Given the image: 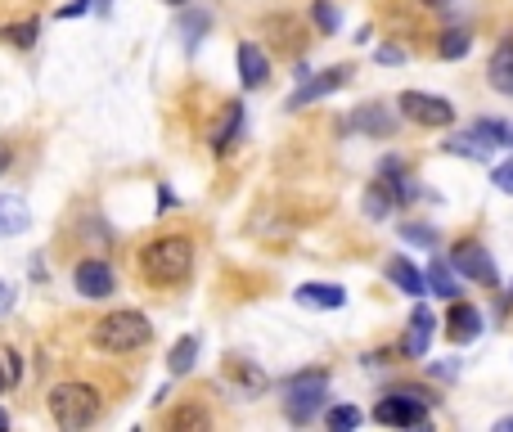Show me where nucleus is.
I'll return each mask as SVG.
<instances>
[{
	"mask_svg": "<svg viewBox=\"0 0 513 432\" xmlns=\"http://www.w3.org/2000/svg\"><path fill=\"white\" fill-rule=\"evenodd\" d=\"M401 113L410 117L414 126H432V131H441V126L455 122V104L441 95H428V90H401Z\"/></svg>",
	"mask_w": 513,
	"mask_h": 432,
	"instance_id": "nucleus-6",
	"label": "nucleus"
},
{
	"mask_svg": "<svg viewBox=\"0 0 513 432\" xmlns=\"http://www.w3.org/2000/svg\"><path fill=\"white\" fill-rule=\"evenodd\" d=\"M5 383H9V374H5V369H0V392H5Z\"/></svg>",
	"mask_w": 513,
	"mask_h": 432,
	"instance_id": "nucleus-38",
	"label": "nucleus"
},
{
	"mask_svg": "<svg viewBox=\"0 0 513 432\" xmlns=\"http://www.w3.org/2000/svg\"><path fill=\"white\" fill-rule=\"evenodd\" d=\"M239 126H243V104H230V113H225V126L212 135V149L216 153H230V144L239 140Z\"/></svg>",
	"mask_w": 513,
	"mask_h": 432,
	"instance_id": "nucleus-22",
	"label": "nucleus"
},
{
	"mask_svg": "<svg viewBox=\"0 0 513 432\" xmlns=\"http://www.w3.org/2000/svg\"><path fill=\"white\" fill-rule=\"evenodd\" d=\"M329 396V374L324 369H302L284 383V414L288 423H311Z\"/></svg>",
	"mask_w": 513,
	"mask_h": 432,
	"instance_id": "nucleus-4",
	"label": "nucleus"
},
{
	"mask_svg": "<svg viewBox=\"0 0 513 432\" xmlns=\"http://www.w3.org/2000/svg\"><path fill=\"white\" fill-rule=\"evenodd\" d=\"M450 266H455L464 279H473V284H486V288L500 284L491 252H486L482 243H473V239H464V243H455V248H450Z\"/></svg>",
	"mask_w": 513,
	"mask_h": 432,
	"instance_id": "nucleus-7",
	"label": "nucleus"
},
{
	"mask_svg": "<svg viewBox=\"0 0 513 432\" xmlns=\"http://www.w3.org/2000/svg\"><path fill=\"white\" fill-rule=\"evenodd\" d=\"M194 360H198V338H194V333H185V338H180L176 347H171L167 369L180 378V374H189V369H194Z\"/></svg>",
	"mask_w": 513,
	"mask_h": 432,
	"instance_id": "nucleus-20",
	"label": "nucleus"
},
{
	"mask_svg": "<svg viewBox=\"0 0 513 432\" xmlns=\"http://www.w3.org/2000/svg\"><path fill=\"white\" fill-rule=\"evenodd\" d=\"M446 324H450V338H455V342H473L477 333H482V311L455 297V306L446 311Z\"/></svg>",
	"mask_w": 513,
	"mask_h": 432,
	"instance_id": "nucleus-14",
	"label": "nucleus"
},
{
	"mask_svg": "<svg viewBox=\"0 0 513 432\" xmlns=\"http://www.w3.org/2000/svg\"><path fill=\"white\" fill-rule=\"evenodd\" d=\"M495 432H513V414H504V419L495 423Z\"/></svg>",
	"mask_w": 513,
	"mask_h": 432,
	"instance_id": "nucleus-35",
	"label": "nucleus"
},
{
	"mask_svg": "<svg viewBox=\"0 0 513 432\" xmlns=\"http://www.w3.org/2000/svg\"><path fill=\"white\" fill-rule=\"evenodd\" d=\"M347 131H360V135H378V140H392V135H396V117L387 113L383 104H360L356 113H351Z\"/></svg>",
	"mask_w": 513,
	"mask_h": 432,
	"instance_id": "nucleus-10",
	"label": "nucleus"
},
{
	"mask_svg": "<svg viewBox=\"0 0 513 432\" xmlns=\"http://www.w3.org/2000/svg\"><path fill=\"white\" fill-rule=\"evenodd\" d=\"M441 149H446V153H455V158H468V162H486V158H491V153H495L491 144H486L482 135L473 131V126H468L464 135H450V140L441 144Z\"/></svg>",
	"mask_w": 513,
	"mask_h": 432,
	"instance_id": "nucleus-18",
	"label": "nucleus"
},
{
	"mask_svg": "<svg viewBox=\"0 0 513 432\" xmlns=\"http://www.w3.org/2000/svg\"><path fill=\"white\" fill-rule=\"evenodd\" d=\"M9 306H14V284H5V279H0V315H5Z\"/></svg>",
	"mask_w": 513,
	"mask_h": 432,
	"instance_id": "nucleus-32",
	"label": "nucleus"
},
{
	"mask_svg": "<svg viewBox=\"0 0 513 432\" xmlns=\"http://www.w3.org/2000/svg\"><path fill=\"white\" fill-rule=\"evenodd\" d=\"M486 81H491V90H500V95H513V36H504V41L491 50V59H486Z\"/></svg>",
	"mask_w": 513,
	"mask_h": 432,
	"instance_id": "nucleus-12",
	"label": "nucleus"
},
{
	"mask_svg": "<svg viewBox=\"0 0 513 432\" xmlns=\"http://www.w3.org/2000/svg\"><path fill=\"white\" fill-rule=\"evenodd\" d=\"M140 275L153 288H176L194 275V243L185 234H162L140 248Z\"/></svg>",
	"mask_w": 513,
	"mask_h": 432,
	"instance_id": "nucleus-1",
	"label": "nucleus"
},
{
	"mask_svg": "<svg viewBox=\"0 0 513 432\" xmlns=\"http://www.w3.org/2000/svg\"><path fill=\"white\" fill-rule=\"evenodd\" d=\"M432 329H437V315L428 306H414V320H410V333H405V356L419 360L432 342Z\"/></svg>",
	"mask_w": 513,
	"mask_h": 432,
	"instance_id": "nucleus-15",
	"label": "nucleus"
},
{
	"mask_svg": "<svg viewBox=\"0 0 513 432\" xmlns=\"http://www.w3.org/2000/svg\"><path fill=\"white\" fill-rule=\"evenodd\" d=\"M27 225H32V212H27L23 198L0 194V239H14V234H23Z\"/></svg>",
	"mask_w": 513,
	"mask_h": 432,
	"instance_id": "nucleus-16",
	"label": "nucleus"
},
{
	"mask_svg": "<svg viewBox=\"0 0 513 432\" xmlns=\"http://www.w3.org/2000/svg\"><path fill=\"white\" fill-rule=\"evenodd\" d=\"M86 9H90V0H77V5H63L59 18H77V14H86Z\"/></svg>",
	"mask_w": 513,
	"mask_h": 432,
	"instance_id": "nucleus-34",
	"label": "nucleus"
},
{
	"mask_svg": "<svg viewBox=\"0 0 513 432\" xmlns=\"http://www.w3.org/2000/svg\"><path fill=\"white\" fill-rule=\"evenodd\" d=\"M0 167H9V149H0Z\"/></svg>",
	"mask_w": 513,
	"mask_h": 432,
	"instance_id": "nucleus-37",
	"label": "nucleus"
},
{
	"mask_svg": "<svg viewBox=\"0 0 513 432\" xmlns=\"http://www.w3.org/2000/svg\"><path fill=\"white\" fill-rule=\"evenodd\" d=\"M473 131L482 135L491 149H500V144H509V126L504 122H495V117H482V122H473Z\"/></svg>",
	"mask_w": 513,
	"mask_h": 432,
	"instance_id": "nucleus-26",
	"label": "nucleus"
},
{
	"mask_svg": "<svg viewBox=\"0 0 513 432\" xmlns=\"http://www.w3.org/2000/svg\"><path fill=\"white\" fill-rule=\"evenodd\" d=\"M374 59H378V63H401V59H405V54H401V50H392V45H383V50H378V54H374Z\"/></svg>",
	"mask_w": 513,
	"mask_h": 432,
	"instance_id": "nucleus-33",
	"label": "nucleus"
},
{
	"mask_svg": "<svg viewBox=\"0 0 513 432\" xmlns=\"http://www.w3.org/2000/svg\"><path fill=\"white\" fill-rule=\"evenodd\" d=\"M396 207V198H392V189H387V180H374V185L365 189V216H374V221H383L387 212Z\"/></svg>",
	"mask_w": 513,
	"mask_h": 432,
	"instance_id": "nucleus-21",
	"label": "nucleus"
},
{
	"mask_svg": "<svg viewBox=\"0 0 513 432\" xmlns=\"http://www.w3.org/2000/svg\"><path fill=\"white\" fill-rule=\"evenodd\" d=\"M401 239L405 243H419V248H437V230H432V225H419V221H405L401 225Z\"/></svg>",
	"mask_w": 513,
	"mask_h": 432,
	"instance_id": "nucleus-27",
	"label": "nucleus"
},
{
	"mask_svg": "<svg viewBox=\"0 0 513 432\" xmlns=\"http://www.w3.org/2000/svg\"><path fill=\"white\" fill-rule=\"evenodd\" d=\"M36 32H41V27H36V18H32V23H9V27H0V36H5L9 45H18V50H32V45H36Z\"/></svg>",
	"mask_w": 513,
	"mask_h": 432,
	"instance_id": "nucleus-24",
	"label": "nucleus"
},
{
	"mask_svg": "<svg viewBox=\"0 0 513 432\" xmlns=\"http://www.w3.org/2000/svg\"><path fill=\"white\" fill-rule=\"evenodd\" d=\"M189 423H194V428H207V414H203V410H194V405H189V410H180L176 419H171V428H189Z\"/></svg>",
	"mask_w": 513,
	"mask_h": 432,
	"instance_id": "nucleus-30",
	"label": "nucleus"
},
{
	"mask_svg": "<svg viewBox=\"0 0 513 432\" xmlns=\"http://www.w3.org/2000/svg\"><path fill=\"white\" fill-rule=\"evenodd\" d=\"M360 419H365V414H360L356 405H333V410H329V428H333V432H351V428H360Z\"/></svg>",
	"mask_w": 513,
	"mask_h": 432,
	"instance_id": "nucleus-25",
	"label": "nucleus"
},
{
	"mask_svg": "<svg viewBox=\"0 0 513 432\" xmlns=\"http://www.w3.org/2000/svg\"><path fill=\"white\" fill-rule=\"evenodd\" d=\"M9 428V410H0V432H5Z\"/></svg>",
	"mask_w": 513,
	"mask_h": 432,
	"instance_id": "nucleus-36",
	"label": "nucleus"
},
{
	"mask_svg": "<svg viewBox=\"0 0 513 432\" xmlns=\"http://www.w3.org/2000/svg\"><path fill=\"white\" fill-rule=\"evenodd\" d=\"M266 77H270L266 50H261V45H252V41H243L239 45V81H243V90H261V86H266Z\"/></svg>",
	"mask_w": 513,
	"mask_h": 432,
	"instance_id": "nucleus-11",
	"label": "nucleus"
},
{
	"mask_svg": "<svg viewBox=\"0 0 513 432\" xmlns=\"http://www.w3.org/2000/svg\"><path fill=\"white\" fill-rule=\"evenodd\" d=\"M423 279H428V293H437V297H450L455 302L459 297V270L455 266H446V261H432L428 270H423Z\"/></svg>",
	"mask_w": 513,
	"mask_h": 432,
	"instance_id": "nucleus-19",
	"label": "nucleus"
},
{
	"mask_svg": "<svg viewBox=\"0 0 513 432\" xmlns=\"http://www.w3.org/2000/svg\"><path fill=\"white\" fill-rule=\"evenodd\" d=\"M419 5H428V9H432V5H441V0H419Z\"/></svg>",
	"mask_w": 513,
	"mask_h": 432,
	"instance_id": "nucleus-39",
	"label": "nucleus"
},
{
	"mask_svg": "<svg viewBox=\"0 0 513 432\" xmlns=\"http://www.w3.org/2000/svg\"><path fill=\"white\" fill-rule=\"evenodd\" d=\"M347 77H351V68H324V72H306V77H297V90L288 95V104L284 108H306V104H315V99H324V95H333L338 86H347Z\"/></svg>",
	"mask_w": 513,
	"mask_h": 432,
	"instance_id": "nucleus-8",
	"label": "nucleus"
},
{
	"mask_svg": "<svg viewBox=\"0 0 513 432\" xmlns=\"http://www.w3.org/2000/svg\"><path fill=\"white\" fill-rule=\"evenodd\" d=\"M90 338H95V347L108 351V356H131V351L149 347L153 324H149V315L144 311H113V315H104V320L95 324Z\"/></svg>",
	"mask_w": 513,
	"mask_h": 432,
	"instance_id": "nucleus-2",
	"label": "nucleus"
},
{
	"mask_svg": "<svg viewBox=\"0 0 513 432\" xmlns=\"http://www.w3.org/2000/svg\"><path fill=\"white\" fill-rule=\"evenodd\" d=\"M171 5H180V0H171Z\"/></svg>",
	"mask_w": 513,
	"mask_h": 432,
	"instance_id": "nucleus-41",
	"label": "nucleus"
},
{
	"mask_svg": "<svg viewBox=\"0 0 513 432\" xmlns=\"http://www.w3.org/2000/svg\"><path fill=\"white\" fill-rule=\"evenodd\" d=\"M72 284H77L81 297H108L117 288V279H113V266H108V261L86 257V261H77V270H72Z\"/></svg>",
	"mask_w": 513,
	"mask_h": 432,
	"instance_id": "nucleus-9",
	"label": "nucleus"
},
{
	"mask_svg": "<svg viewBox=\"0 0 513 432\" xmlns=\"http://www.w3.org/2000/svg\"><path fill=\"white\" fill-rule=\"evenodd\" d=\"M293 297L302 306H315V311H338V306L347 302V293H342L338 284H302Z\"/></svg>",
	"mask_w": 513,
	"mask_h": 432,
	"instance_id": "nucleus-17",
	"label": "nucleus"
},
{
	"mask_svg": "<svg viewBox=\"0 0 513 432\" xmlns=\"http://www.w3.org/2000/svg\"><path fill=\"white\" fill-rule=\"evenodd\" d=\"M311 14H315V27H320V32H338V14H333L329 0H315Z\"/></svg>",
	"mask_w": 513,
	"mask_h": 432,
	"instance_id": "nucleus-28",
	"label": "nucleus"
},
{
	"mask_svg": "<svg viewBox=\"0 0 513 432\" xmlns=\"http://www.w3.org/2000/svg\"><path fill=\"white\" fill-rule=\"evenodd\" d=\"M387 279H392L396 293H405V297H423V293H428V279H423V270L414 266L410 257H392V261H387Z\"/></svg>",
	"mask_w": 513,
	"mask_h": 432,
	"instance_id": "nucleus-13",
	"label": "nucleus"
},
{
	"mask_svg": "<svg viewBox=\"0 0 513 432\" xmlns=\"http://www.w3.org/2000/svg\"><path fill=\"white\" fill-rule=\"evenodd\" d=\"M509 144H513V131H509Z\"/></svg>",
	"mask_w": 513,
	"mask_h": 432,
	"instance_id": "nucleus-40",
	"label": "nucleus"
},
{
	"mask_svg": "<svg viewBox=\"0 0 513 432\" xmlns=\"http://www.w3.org/2000/svg\"><path fill=\"white\" fill-rule=\"evenodd\" d=\"M495 189H500V194H513V162H504V167H495Z\"/></svg>",
	"mask_w": 513,
	"mask_h": 432,
	"instance_id": "nucleus-31",
	"label": "nucleus"
},
{
	"mask_svg": "<svg viewBox=\"0 0 513 432\" xmlns=\"http://www.w3.org/2000/svg\"><path fill=\"white\" fill-rule=\"evenodd\" d=\"M99 410H104V401H99V392L90 383H59L50 392V419L59 423L63 432L90 428V423L99 419Z\"/></svg>",
	"mask_w": 513,
	"mask_h": 432,
	"instance_id": "nucleus-3",
	"label": "nucleus"
},
{
	"mask_svg": "<svg viewBox=\"0 0 513 432\" xmlns=\"http://www.w3.org/2000/svg\"><path fill=\"white\" fill-rule=\"evenodd\" d=\"M428 392H392L374 405V423L387 428H423L428 423Z\"/></svg>",
	"mask_w": 513,
	"mask_h": 432,
	"instance_id": "nucleus-5",
	"label": "nucleus"
},
{
	"mask_svg": "<svg viewBox=\"0 0 513 432\" xmlns=\"http://www.w3.org/2000/svg\"><path fill=\"white\" fill-rule=\"evenodd\" d=\"M468 45H473V41H468L464 27H446V32H441V41H437V54H441V59H464Z\"/></svg>",
	"mask_w": 513,
	"mask_h": 432,
	"instance_id": "nucleus-23",
	"label": "nucleus"
},
{
	"mask_svg": "<svg viewBox=\"0 0 513 432\" xmlns=\"http://www.w3.org/2000/svg\"><path fill=\"white\" fill-rule=\"evenodd\" d=\"M180 27H185V45L194 50L198 36H203V27H207V14H185V18H180Z\"/></svg>",
	"mask_w": 513,
	"mask_h": 432,
	"instance_id": "nucleus-29",
	"label": "nucleus"
}]
</instances>
